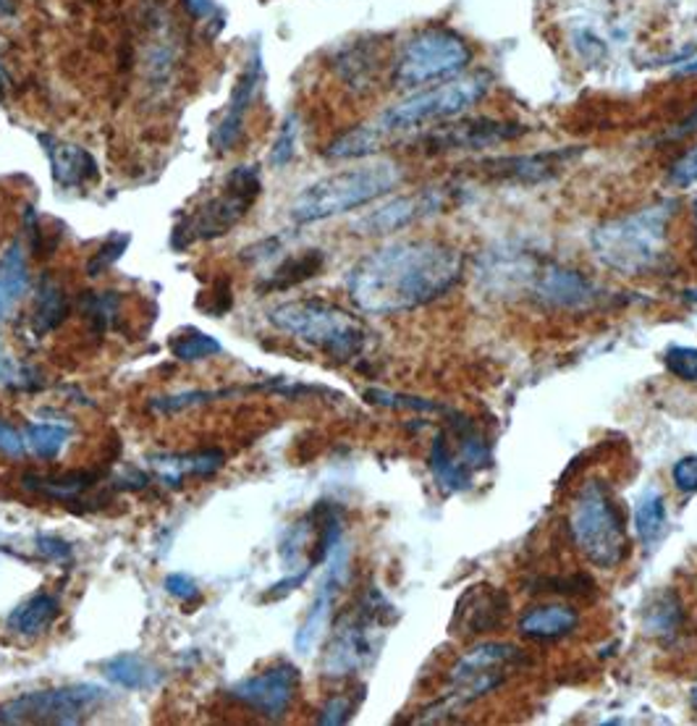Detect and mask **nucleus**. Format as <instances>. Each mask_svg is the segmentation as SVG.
<instances>
[{"label":"nucleus","instance_id":"1","mask_svg":"<svg viewBox=\"0 0 697 726\" xmlns=\"http://www.w3.org/2000/svg\"><path fill=\"white\" fill-rule=\"evenodd\" d=\"M464 273L462 252L441 239H399L348 271L346 292L365 315H402L446 296Z\"/></svg>","mask_w":697,"mask_h":726},{"label":"nucleus","instance_id":"2","mask_svg":"<svg viewBox=\"0 0 697 726\" xmlns=\"http://www.w3.org/2000/svg\"><path fill=\"white\" fill-rule=\"evenodd\" d=\"M677 210V199H658L603 220L590 232L592 257L621 276H652L669 261V228Z\"/></svg>","mask_w":697,"mask_h":726},{"label":"nucleus","instance_id":"3","mask_svg":"<svg viewBox=\"0 0 697 726\" xmlns=\"http://www.w3.org/2000/svg\"><path fill=\"white\" fill-rule=\"evenodd\" d=\"M402 182V168L394 160H375L365 166L338 170L325 179L310 184L288 205V218L294 224H317L344 213L365 207L375 199L391 195Z\"/></svg>","mask_w":697,"mask_h":726},{"label":"nucleus","instance_id":"4","mask_svg":"<svg viewBox=\"0 0 697 726\" xmlns=\"http://www.w3.org/2000/svg\"><path fill=\"white\" fill-rule=\"evenodd\" d=\"M273 328L304 341L336 362L357 360L367 346V328L357 315L323 300H294L268 313Z\"/></svg>","mask_w":697,"mask_h":726},{"label":"nucleus","instance_id":"5","mask_svg":"<svg viewBox=\"0 0 697 726\" xmlns=\"http://www.w3.org/2000/svg\"><path fill=\"white\" fill-rule=\"evenodd\" d=\"M528 658L511 642H480L459 656V661L449 671V690L439 703L428 706L414 724L446 722L459 708L472 706L485 695H491L509 681V674L517 671Z\"/></svg>","mask_w":697,"mask_h":726},{"label":"nucleus","instance_id":"6","mask_svg":"<svg viewBox=\"0 0 697 726\" xmlns=\"http://www.w3.org/2000/svg\"><path fill=\"white\" fill-rule=\"evenodd\" d=\"M569 532L577 551L598 569H617L629 553V536L611 488L590 480L577 493L569 511Z\"/></svg>","mask_w":697,"mask_h":726},{"label":"nucleus","instance_id":"7","mask_svg":"<svg viewBox=\"0 0 697 726\" xmlns=\"http://www.w3.org/2000/svg\"><path fill=\"white\" fill-rule=\"evenodd\" d=\"M472 63V48L457 29L430 24L414 32L399 50L391 81L396 90H422L428 85L454 79Z\"/></svg>","mask_w":697,"mask_h":726},{"label":"nucleus","instance_id":"8","mask_svg":"<svg viewBox=\"0 0 697 726\" xmlns=\"http://www.w3.org/2000/svg\"><path fill=\"white\" fill-rule=\"evenodd\" d=\"M491 85L493 77L488 71L459 73L454 79L414 90L410 98L385 110L377 118V126L385 135H391V131H410L451 121V118L464 116L472 106H478L491 92Z\"/></svg>","mask_w":697,"mask_h":726},{"label":"nucleus","instance_id":"9","mask_svg":"<svg viewBox=\"0 0 697 726\" xmlns=\"http://www.w3.org/2000/svg\"><path fill=\"white\" fill-rule=\"evenodd\" d=\"M394 619V606L377 590H367V596L360 598L357 609L344 614L338 625L333 627L331 642L323 656L325 677L341 679L367 669L381 650L385 627Z\"/></svg>","mask_w":697,"mask_h":726},{"label":"nucleus","instance_id":"10","mask_svg":"<svg viewBox=\"0 0 697 726\" xmlns=\"http://www.w3.org/2000/svg\"><path fill=\"white\" fill-rule=\"evenodd\" d=\"M491 443L485 433L474 428L462 414H454L449 425L430 447V472L446 493H464L474 485V478L491 467Z\"/></svg>","mask_w":697,"mask_h":726},{"label":"nucleus","instance_id":"11","mask_svg":"<svg viewBox=\"0 0 697 726\" xmlns=\"http://www.w3.org/2000/svg\"><path fill=\"white\" fill-rule=\"evenodd\" d=\"M259 192H263V182H259L257 168L236 166L226 176L224 192L207 199L205 205H199L184 224L174 228V239H170L174 247L184 249L192 242L218 239V236L228 234L252 210Z\"/></svg>","mask_w":697,"mask_h":726},{"label":"nucleus","instance_id":"12","mask_svg":"<svg viewBox=\"0 0 697 726\" xmlns=\"http://www.w3.org/2000/svg\"><path fill=\"white\" fill-rule=\"evenodd\" d=\"M106 700V690L98 685H66L19 695V698L0 703V724H53L71 726L81 724L92 710Z\"/></svg>","mask_w":697,"mask_h":726},{"label":"nucleus","instance_id":"13","mask_svg":"<svg viewBox=\"0 0 697 726\" xmlns=\"http://www.w3.org/2000/svg\"><path fill=\"white\" fill-rule=\"evenodd\" d=\"M530 131V126L519 121H503V118H451V121L435 124L425 137L420 139L422 150L443 155V153H478L488 147H499L507 143H517Z\"/></svg>","mask_w":697,"mask_h":726},{"label":"nucleus","instance_id":"14","mask_svg":"<svg viewBox=\"0 0 697 726\" xmlns=\"http://www.w3.org/2000/svg\"><path fill=\"white\" fill-rule=\"evenodd\" d=\"M528 294L548 310L559 313H588L608 300V288L585 276L582 271L559 263H538Z\"/></svg>","mask_w":697,"mask_h":726},{"label":"nucleus","instance_id":"15","mask_svg":"<svg viewBox=\"0 0 697 726\" xmlns=\"http://www.w3.org/2000/svg\"><path fill=\"white\" fill-rule=\"evenodd\" d=\"M585 153V147H556V150L522 153V155H499V158H485L474 163L483 179L501 184H522V187H536L561 170H567Z\"/></svg>","mask_w":697,"mask_h":726},{"label":"nucleus","instance_id":"16","mask_svg":"<svg viewBox=\"0 0 697 726\" xmlns=\"http://www.w3.org/2000/svg\"><path fill=\"white\" fill-rule=\"evenodd\" d=\"M300 669L294 664H276L255 677L236 681L228 695L263 718L278 722L292 708L296 693H300Z\"/></svg>","mask_w":697,"mask_h":726},{"label":"nucleus","instance_id":"17","mask_svg":"<svg viewBox=\"0 0 697 726\" xmlns=\"http://www.w3.org/2000/svg\"><path fill=\"white\" fill-rule=\"evenodd\" d=\"M449 205V197L443 189L428 187L420 192H412V195L391 197L385 199L383 205H377L375 210L365 213L352 224V234L360 236H385L396 234L402 228H410L422 218L439 216L443 207Z\"/></svg>","mask_w":697,"mask_h":726},{"label":"nucleus","instance_id":"18","mask_svg":"<svg viewBox=\"0 0 697 726\" xmlns=\"http://www.w3.org/2000/svg\"><path fill=\"white\" fill-rule=\"evenodd\" d=\"M325 577L321 582V588L315 592V601L310 606L307 617L296 629V637H294V646L300 654H313L317 648V642H321V637L325 635V629L331 625V617H333V606H336V596L341 590V585L346 582V575H348V548L344 546V540L333 548L331 557L325 559Z\"/></svg>","mask_w":697,"mask_h":726},{"label":"nucleus","instance_id":"19","mask_svg":"<svg viewBox=\"0 0 697 726\" xmlns=\"http://www.w3.org/2000/svg\"><path fill=\"white\" fill-rule=\"evenodd\" d=\"M259 85H263V58H259V50H255L247 61V66H244L242 77L236 79L224 118H220L218 126L213 129L210 143L218 153L234 150L236 143L242 139L244 121H247V110L257 98Z\"/></svg>","mask_w":697,"mask_h":726},{"label":"nucleus","instance_id":"20","mask_svg":"<svg viewBox=\"0 0 697 726\" xmlns=\"http://www.w3.org/2000/svg\"><path fill=\"white\" fill-rule=\"evenodd\" d=\"M509 596L493 585H472L470 590L459 598L457 614L451 627L459 635H485L503 625V617L509 614Z\"/></svg>","mask_w":697,"mask_h":726},{"label":"nucleus","instance_id":"21","mask_svg":"<svg viewBox=\"0 0 697 726\" xmlns=\"http://www.w3.org/2000/svg\"><path fill=\"white\" fill-rule=\"evenodd\" d=\"M42 150H46L50 168H53V179L58 187L63 189H79L85 184L95 182L100 176L98 163L87 150H81L79 145L66 143L53 135H40Z\"/></svg>","mask_w":697,"mask_h":726},{"label":"nucleus","instance_id":"22","mask_svg":"<svg viewBox=\"0 0 697 726\" xmlns=\"http://www.w3.org/2000/svg\"><path fill=\"white\" fill-rule=\"evenodd\" d=\"M153 475L168 488H181L189 478H213L226 464L220 449H199L189 454H153L147 459Z\"/></svg>","mask_w":697,"mask_h":726},{"label":"nucleus","instance_id":"23","mask_svg":"<svg viewBox=\"0 0 697 726\" xmlns=\"http://www.w3.org/2000/svg\"><path fill=\"white\" fill-rule=\"evenodd\" d=\"M580 627V611L567 604H546L532 606L519 617V635L532 642H556L563 637L575 635Z\"/></svg>","mask_w":697,"mask_h":726},{"label":"nucleus","instance_id":"24","mask_svg":"<svg viewBox=\"0 0 697 726\" xmlns=\"http://www.w3.org/2000/svg\"><path fill=\"white\" fill-rule=\"evenodd\" d=\"M98 480H100V472H92V470H71L53 478L27 472V475H21V488L29 493L46 496L50 501L71 503V501H79L81 493L92 491Z\"/></svg>","mask_w":697,"mask_h":726},{"label":"nucleus","instance_id":"25","mask_svg":"<svg viewBox=\"0 0 697 726\" xmlns=\"http://www.w3.org/2000/svg\"><path fill=\"white\" fill-rule=\"evenodd\" d=\"M29 288V263L24 244L19 239L0 255V323L13 313Z\"/></svg>","mask_w":697,"mask_h":726},{"label":"nucleus","instance_id":"26","mask_svg":"<svg viewBox=\"0 0 697 726\" xmlns=\"http://www.w3.org/2000/svg\"><path fill=\"white\" fill-rule=\"evenodd\" d=\"M58 617H61V601H58V596H53V592H35V596H29L24 604H19L17 609L9 614L6 625H9L11 632L32 637L46 632Z\"/></svg>","mask_w":697,"mask_h":726},{"label":"nucleus","instance_id":"27","mask_svg":"<svg viewBox=\"0 0 697 726\" xmlns=\"http://www.w3.org/2000/svg\"><path fill=\"white\" fill-rule=\"evenodd\" d=\"M102 674H106L108 681H114L116 687H124V690H153L163 679L158 666L139 654H118L108 658L102 664Z\"/></svg>","mask_w":697,"mask_h":726},{"label":"nucleus","instance_id":"28","mask_svg":"<svg viewBox=\"0 0 697 726\" xmlns=\"http://www.w3.org/2000/svg\"><path fill=\"white\" fill-rule=\"evenodd\" d=\"M323 265H325L323 249H304L302 255H294L281 263L259 288H263V292H286V288L300 286L304 281L315 278L317 273L323 271Z\"/></svg>","mask_w":697,"mask_h":726},{"label":"nucleus","instance_id":"29","mask_svg":"<svg viewBox=\"0 0 697 726\" xmlns=\"http://www.w3.org/2000/svg\"><path fill=\"white\" fill-rule=\"evenodd\" d=\"M666 524H669V509L661 491L650 488L637 499L635 507V532L645 548H652L664 538Z\"/></svg>","mask_w":697,"mask_h":726},{"label":"nucleus","instance_id":"30","mask_svg":"<svg viewBox=\"0 0 697 726\" xmlns=\"http://www.w3.org/2000/svg\"><path fill=\"white\" fill-rule=\"evenodd\" d=\"M385 131L377 124H365V126H354V129L344 131L338 135L333 143L328 145L325 155L333 160H357V158H370L383 147Z\"/></svg>","mask_w":697,"mask_h":726},{"label":"nucleus","instance_id":"31","mask_svg":"<svg viewBox=\"0 0 697 726\" xmlns=\"http://www.w3.org/2000/svg\"><path fill=\"white\" fill-rule=\"evenodd\" d=\"M66 317H69V300H66L63 288L56 284V281L46 278L40 284V294H37L35 305V331L50 333L61 325Z\"/></svg>","mask_w":697,"mask_h":726},{"label":"nucleus","instance_id":"32","mask_svg":"<svg viewBox=\"0 0 697 726\" xmlns=\"http://www.w3.org/2000/svg\"><path fill=\"white\" fill-rule=\"evenodd\" d=\"M681 621H685V611H681L679 596H674L671 590H666L656 598V606L645 614L642 627H645V632L652 637H666V635L679 632Z\"/></svg>","mask_w":697,"mask_h":726},{"label":"nucleus","instance_id":"33","mask_svg":"<svg viewBox=\"0 0 697 726\" xmlns=\"http://www.w3.org/2000/svg\"><path fill=\"white\" fill-rule=\"evenodd\" d=\"M168 350L176 360H181V362H199V360H207V357H215V354H220L224 352V346H220V341L210 336V333L187 328V331L176 333V336H170Z\"/></svg>","mask_w":697,"mask_h":726},{"label":"nucleus","instance_id":"34","mask_svg":"<svg viewBox=\"0 0 697 726\" xmlns=\"http://www.w3.org/2000/svg\"><path fill=\"white\" fill-rule=\"evenodd\" d=\"M27 449L40 459H56L69 441V428L61 425H29L24 433Z\"/></svg>","mask_w":697,"mask_h":726},{"label":"nucleus","instance_id":"35","mask_svg":"<svg viewBox=\"0 0 697 726\" xmlns=\"http://www.w3.org/2000/svg\"><path fill=\"white\" fill-rule=\"evenodd\" d=\"M365 399L370 404L377 406H389V410H418V412H449L446 406L428 402V399L420 396H410V394H394V391H383V389H370L365 391Z\"/></svg>","mask_w":697,"mask_h":726},{"label":"nucleus","instance_id":"36","mask_svg":"<svg viewBox=\"0 0 697 726\" xmlns=\"http://www.w3.org/2000/svg\"><path fill=\"white\" fill-rule=\"evenodd\" d=\"M296 139H300V121H296L294 114H288L284 118V124H281L276 143H273V147H271V166L273 168H284L294 160Z\"/></svg>","mask_w":697,"mask_h":726},{"label":"nucleus","instance_id":"37","mask_svg":"<svg viewBox=\"0 0 697 726\" xmlns=\"http://www.w3.org/2000/svg\"><path fill=\"white\" fill-rule=\"evenodd\" d=\"M664 365L674 377H679V381L697 383V346H669L664 354Z\"/></svg>","mask_w":697,"mask_h":726},{"label":"nucleus","instance_id":"38","mask_svg":"<svg viewBox=\"0 0 697 726\" xmlns=\"http://www.w3.org/2000/svg\"><path fill=\"white\" fill-rule=\"evenodd\" d=\"M118 305H121V300H118L116 292H102V294H90L85 300V310H87V317L95 323V328L98 331H106L110 321L118 315Z\"/></svg>","mask_w":697,"mask_h":726},{"label":"nucleus","instance_id":"39","mask_svg":"<svg viewBox=\"0 0 697 726\" xmlns=\"http://www.w3.org/2000/svg\"><path fill=\"white\" fill-rule=\"evenodd\" d=\"M129 239H131L129 234H114V236H110V239L102 244L98 252H95L92 261L87 263V273H90V276H100V273L108 271L116 261H121L126 247H129Z\"/></svg>","mask_w":697,"mask_h":726},{"label":"nucleus","instance_id":"40","mask_svg":"<svg viewBox=\"0 0 697 726\" xmlns=\"http://www.w3.org/2000/svg\"><path fill=\"white\" fill-rule=\"evenodd\" d=\"M357 706H360V700L352 698V695H333V698L321 708V714H317V724H323V726L346 724L348 718L354 716Z\"/></svg>","mask_w":697,"mask_h":726},{"label":"nucleus","instance_id":"41","mask_svg":"<svg viewBox=\"0 0 697 726\" xmlns=\"http://www.w3.org/2000/svg\"><path fill=\"white\" fill-rule=\"evenodd\" d=\"M669 184L677 189H687L697 184V147L681 155L669 170Z\"/></svg>","mask_w":697,"mask_h":726},{"label":"nucleus","instance_id":"42","mask_svg":"<svg viewBox=\"0 0 697 726\" xmlns=\"http://www.w3.org/2000/svg\"><path fill=\"white\" fill-rule=\"evenodd\" d=\"M671 480L681 493H697V454L681 457L671 467Z\"/></svg>","mask_w":697,"mask_h":726},{"label":"nucleus","instance_id":"43","mask_svg":"<svg viewBox=\"0 0 697 726\" xmlns=\"http://www.w3.org/2000/svg\"><path fill=\"white\" fill-rule=\"evenodd\" d=\"M37 553L46 561H53V565H69L73 559L71 546L58 536H37Z\"/></svg>","mask_w":697,"mask_h":726},{"label":"nucleus","instance_id":"44","mask_svg":"<svg viewBox=\"0 0 697 726\" xmlns=\"http://www.w3.org/2000/svg\"><path fill=\"white\" fill-rule=\"evenodd\" d=\"M166 592L168 596H174L176 601H181V604H195L199 601V588H197V582L192 580L189 575H184V572H176V575H168L166 577Z\"/></svg>","mask_w":697,"mask_h":726},{"label":"nucleus","instance_id":"45","mask_svg":"<svg viewBox=\"0 0 697 726\" xmlns=\"http://www.w3.org/2000/svg\"><path fill=\"white\" fill-rule=\"evenodd\" d=\"M210 305H207V313H210L213 317H220L224 313H228V310H232V281H226V278H220V281H215V286H213V292H210Z\"/></svg>","mask_w":697,"mask_h":726},{"label":"nucleus","instance_id":"46","mask_svg":"<svg viewBox=\"0 0 697 726\" xmlns=\"http://www.w3.org/2000/svg\"><path fill=\"white\" fill-rule=\"evenodd\" d=\"M0 451L9 457H24L27 454V441L24 435L19 431H13L11 425H6V422H0Z\"/></svg>","mask_w":697,"mask_h":726},{"label":"nucleus","instance_id":"47","mask_svg":"<svg viewBox=\"0 0 697 726\" xmlns=\"http://www.w3.org/2000/svg\"><path fill=\"white\" fill-rule=\"evenodd\" d=\"M184 9H187L192 17L207 21L220 17V9L215 6V0H184Z\"/></svg>","mask_w":697,"mask_h":726},{"label":"nucleus","instance_id":"48","mask_svg":"<svg viewBox=\"0 0 697 726\" xmlns=\"http://www.w3.org/2000/svg\"><path fill=\"white\" fill-rule=\"evenodd\" d=\"M17 370H13L11 365V360L6 357V352H3V346H0V383H17Z\"/></svg>","mask_w":697,"mask_h":726},{"label":"nucleus","instance_id":"49","mask_svg":"<svg viewBox=\"0 0 697 726\" xmlns=\"http://www.w3.org/2000/svg\"><path fill=\"white\" fill-rule=\"evenodd\" d=\"M693 131H697V110L689 118H685V121H681L677 129L671 131L669 139H681V137H687V135H693Z\"/></svg>","mask_w":697,"mask_h":726},{"label":"nucleus","instance_id":"50","mask_svg":"<svg viewBox=\"0 0 697 726\" xmlns=\"http://www.w3.org/2000/svg\"><path fill=\"white\" fill-rule=\"evenodd\" d=\"M679 73H697V56L687 58V61H681V66L677 69Z\"/></svg>","mask_w":697,"mask_h":726},{"label":"nucleus","instance_id":"51","mask_svg":"<svg viewBox=\"0 0 697 726\" xmlns=\"http://www.w3.org/2000/svg\"><path fill=\"white\" fill-rule=\"evenodd\" d=\"M685 300L697 302V288H689V292H685Z\"/></svg>","mask_w":697,"mask_h":726},{"label":"nucleus","instance_id":"52","mask_svg":"<svg viewBox=\"0 0 697 726\" xmlns=\"http://www.w3.org/2000/svg\"><path fill=\"white\" fill-rule=\"evenodd\" d=\"M693 703H695V708H697V685H695V690H693Z\"/></svg>","mask_w":697,"mask_h":726},{"label":"nucleus","instance_id":"53","mask_svg":"<svg viewBox=\"0 0 697 726\" xmlns=\"http://www.w3.org/2000/svg\"><path fill=\"white\" fill-rule=\"evenodd\" d=\"M695 220H697V203H695Z\"/></svg>","mask_w":697,"mask_h":726}]
</instances>
